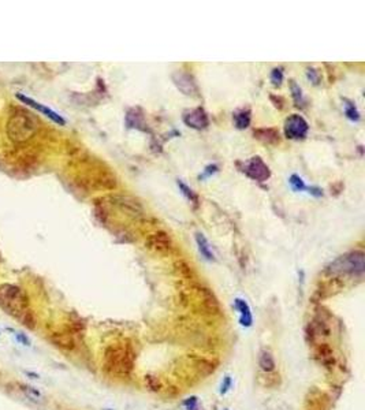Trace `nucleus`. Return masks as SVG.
Masks as SVG:
<instances>
[{
    "mask_svg": "<svg viewBox=\"0 0 365 410\" xmlns=\"http://www.w3.org/2000/svg\"><path fill=\"white\" fill-rule=\"evenodd\" d=\"M136 353L133 347L126 342L115 343L105 350L104 354V368L111 375L129 376L134 368Z\"/></svg>",
    "mask_w": 365,
    "mask_h": 410,
    "instance_id": "2",
    "label": "nucleus"
},
{
    "mask_svg": "<svg viewBox=\"0 0 365 410\" xmlns=\"http://www.w3.org/2000/svg\"><path fill=\"white\" fill-rule=\"evenodd\" d=\"M259 365L262 368L263 371L270 373V372L275 371V360L274 357L268 350H263L262 354H260V358H259Z\"/></svg>",
    "mask_w": 365,
    "mask_h": 410,
    "instance_id": "15",
    "label": "nucleus"
},
{
    "mask_svg": "<svg viewBox=\"0 0 365 410\" xmlns=\"http://www.w3.org/2000/svg\"><path fill=\"white\" fill-rule=\"evenodd\" d=\"M345 114L347 119H350L351 122H358L360 120V112H358L357 107L350 101H347V100H345Z\"/></svg>",
    "mask_w": 365,
    "mask_h": 410,
    "instance_id": "18",
    "label": "nucleus"
},
{
    "mask_svg": "<svg viewBox=\"0 0 365 410\" xmlns=\"http://www.w3.org/2000/svg\"><path fill=\"white\" fill-rule=\"evenodd\" d=\"M37 123L26 111H15L7 123V135L15 144L26 143L36 133Z\"/></svg>",
    "mask_w": 365,
    "mask_h": 410,
    "instance_id": "3",
    "label": "nucleus"
},
{
    "mask_svg": "<svg viewBox=\"0 0 365 410\" xmlns=\"http://www.w3.org/2000/svg\"><path fill=\"white\" fill-rule=\"evenodd\" d=\"M0 308L10 316L32 326V313L25 293L14 285L0 286Z\"/></svg>",
    "mask_w": 365,
    "mask_h": 410,
    "instance_id": "1",
    "label": "nucleus"
},
{
    "mask_svg": "<svg viewBox=\"0 0 365 410\" xmlns=\"http://www.w3.org/2000/svg\"><path fill=\"white\" fill-rule=\"evenodd\" d=\"M17 339H18V342H21V343H24V345H26V346H29L30 345V341L26 338L24 334H17Z\"/></svg>",
    "mask_w": 365,
    "mask_h": 410,
    "instance_id": "27",
    "label": "nucleus"
},
{
    "mask_svg": "<svg viewBox=\"0 0 365 410\" xmlns=\"http://www.w3.org/2000/svg\"><path fill=\"white\" fill-rule=\"evenodd\" d=\"M242 173L251 179H253V181H256V182H266L271 177L270 167L259 156H255L251 160H248L242 167Z\"/></svg>",
    "mask_w": 365,
    "mask_h": 410,
    "instance_id": "5",
    "label": "nucleus"
},
{
    "mask_svg": "<svg viewBox=\"0 0 365 410\" xmlns=\"http://www.w3.org/2000/svg\"><path fill=\"white\" fill-rule=\"evenodd\" d=\"M290 89H291V96H293V100L296 103L297 107H304V94H302L301 88L296 84V81H290Z\"/></svg>",
    "mask_w": 365,
    "mask_h": 410,
    "instance_id": "17",
    "label": "nucleus"
},
{
    "mask_svg": "<svg viewBox=\"0 0 365 410\" xmlns=\"http://www.w3.org/2000/svg\"><path fill=\"white\" fill-rule=\"evenodd\" d=\"M149 249L156 250L159 253H170L173 250V241L168 237L167 232L158 231L152 234L147 241Z\"/></svg>",
    "mask_w": 365,
    "mask_h": 410,
    "instance_id": "10",
    "label": "nucleus"
},
{
    "mask_svg": "<svg viewBox=\"0 0 365 410\" xmlns=\"http://www.w3.org/2000/svg\"><path fill=\"white\" fill-rule=\"evenodd\" d=\"M253 135L255 139L262 141V143L267 144V145H277L281 141V134L278 131L277 128L272 127H262V128H256L253 131Z\"/></svg>",
    "mask_w": 365,
    "mask_h": 410,
    "instance_id": "11",
    "label": "nucleus"
},
{
    "mask_svg": "<svg viewBox=\"0 0 365 410\" xmlns=\"http://www.w3.org/2000/svg\"><path fill=\"white\" fill-rule=\"evenodd\" d=\"M173 81L178 89L181 90L183 94L188 96H197L198 86L196 79L193 78L192 74L185 73V71H177L173 74Z\"/></svg>",
    "mask_w": 365,
    "mask_h": 410,
    "instance_id": "7",
    "label": "nucleus"
},
{
    "mask_svg": "<svg viewBox=\"0 0 365 410\" xmlns=\"http://www.w3.org/2000/svg\"><path fill=\"white\" fill-rule=\"evenodd\" d=\"M185 406H186V409L188 410H197L198 409L197 398H194V396L189 398V399L185 402Z\"/></svg>",
    "mask_w": 365,
    "mask_h": 410,
    "instance_id": "23",
    "label": "nucleus"
},
{
    "mask_svg": "<svg viewBox=\"0 0 365 410\" xmlns=\"http://www.w3.org/2000/svg\"><path fill=\"white\" fill-rule=\"evenodd\" d=\"M230 387H231V379H230L228 376H226V379H224V381L222 383V388H220V392H222V394H226Z\"/></svg>",
    "mask_w": 365,
    "mask_h": 410,
    "instance_id": "25",
    "label": "nucleus"
},
{
    "mask_svg": "<svg viewBox=\"0 0 365 410\" xmlns=\"http://www.w3.org/2000/svg\"><path fill=\"white\" fill-rule=\"evenodd\" d=\"M232 120H234V124L235 127L239 128V130H244V128L249 127L251 124V120H252V112L249 108H241L235 111L232 114Z\"/></svg>",
    "mask_w": 365,
    "mask_h": 410,
    "instance_id": "13",
    "label": "nucleus"
},
{
    "mask_svg": "<svg viewBox=\"0 0 365 410\" xmlns=\"http://www.w3.org/2000/svg\"><path fill=\"white\" fill-rule=\"evenodd\" d=\"M215 173H217V166H216V164H209V166H207V167H205L204 173L200 175V179L208 178V177H211V175H213Z\"/></svg>",
    "mask_w": 365,
    "mask_h": 410,
    "instance_id": "22",
    "label": "nucleus"
},
{
    "mask_svg": "<svg viewBox=\"0 0 365 410\" xmlns=\"http://www.w3.org/2000/svg\"><path fill=\"white\" fill-rule=\"evenodd\" d=\"M364 253L361 250L346 253L343 256L336 258L327 268V272L331 275H358L361 277L364 274Z\"/></svg>",
    "mask_w": 365,
    "mask_h": 410,
    "instance_id": "4",
    "label": "nucleus"
},
{
    "mask_svg": "<svg viewBox=\"0 0 365 410\" xmlns=\"http://www.w3.org/2000/svg\"><path fill=\"white\" fill-rule=\"evenodd\" d=\"M183 122L189 127L194 128V130H204L209 126V118L205 109L201 107L193 108L183 115Z\"/></svg>",
    "mask_w": 365,
    "mask_h": 410,
    "instance_id": "8",
    "label": "nucleus"
},
{
    "mask_svg": "<svg viewBox=\"0 0 365 410\" xmlns=\"http://www.w3.org/2000/svg\"><path fill=\"white\" fill-rule=\"evenodd\" d=\"M178 188H179V190L182 192V194L185 196V197L188 198L190 203H193L196 207L198 205V196L196 194V193L193 192L192 189L189 188L186 183L183 182V181H181V179H178Z\"/></svg>",
    "mask_w": 365,
    "mask_h": 410,
    "instance_id": "16",
    "label": "nucleus"
},
{
    "mask_svg": "<svg viewBox=\"0 0 365 410\" xmlns=\"http://www.w3.org/2000/svg\"><path fill=\"white\" fill-rule=\"evenodd\" d=\"M234 307L239 312V323L241 326L244 327H251L253 323V317H252V312H251V308L248 305L247 301H244L241 298H237L234 301Z\"/></svg>",
    "mask_w": 365,
    "mask_h": 410,
    "instance_id": "12",
    "label": "nucleus"
},
{
    "mask_svg": "<svg viewBox=\"0 0 365 410\" xmlns=\"http://www.w3.org/2000/svg\"><path fill=\"white\" fill-rule=\"evenodd\" d=\"M308 78L311 79L315 85L319 84V81H320V79H319V73H317L315 69H308Z\"/></svg>",
    "mask_w": 365,
    "mask_h": 410,
    "instance_id": "24",
    "label": "nucleus"
},
{
    "mask_svg": "<svg viewBox=\"0 0 365 410\" xmlns=\"http://www.w3.org/2000/svg\"><path fill=\"white\" fill-rule=\"evenodd\" d=\"M306 190H309V193L313 194L315 197H320V196H323V192H321V189L319 188H306Z\"/></svg>",
    "mask_w": 365,
    "mask_h": 410,
    "instance_id": "26",
    "label": "nucleus"
},
{
    "mask_svg": "<svg viewBox=\"0 0 365 410\" xmlns=\"http://www.w3.org/2000/svg\"><path fill=\"white\" fill-rule=\"evenodd\" d=\"M289 182H290V186L291 189L294 190V192H302V190H306V186L305 183H304V181H302L301 177H298L297 174H293L290 177V179H289Z\"/></svg>",
    "mask_w": 365,
    "mask_h": 410,
    "instance_id": "19",
    "label": "nucleus"
},
{
    "mask_svg": "<svg viewBox=\"0 0 365 410\" xmlns=\"http://www.w3.org/2000/svg\"><path fill=\"white\" fill-rule=\"evenodd\" d=\"M283 69L282 67H275V69L271 71V82L274 86H281L282 81H283Z\"/></svg>",
    "mask_w": 365,
    "mask_h": 410,
    "instance_id": "20",
    "label": "nucleus"
},
{
    "mask_svg": "<svg viewBox=\"0 0 365 410\" xmlns=\"http://www.w3.org/2000/svg\"><path fill=\"white\" fill-rule=\"evenodd\" d=\"M196 242H197L198 250H200V253H201L202 256L205 257L208 261H213V260H215V256H213L212 249L209 246L208 239L202 235L201 232L196 234Z\"/></svg>",
    "mask_w": 365,
    "mask_h": 410,
    "instance_id": "14",
    "label": "nucleus"
},
{
    "mask_svg": "<svg viewBox=\"0 0 365 410\" xmlns=\"http://www.w3.org/2000/svg\"><path fill=\"white\" fill-rule=\"evenodd\" d=\"M309 131V124L301 115L293 114L285 120V135L289 140H304Z\"/></svg>",
    "mask_w": 365,
    "mask_h": 410,
    "instance_id": "6",
    "label": "nucleus"
},
{
    "mask_svg": "<svg viewBox=\"0 0 365 410\" xmlns=\"http://www.w3.org/2000/svg\"><path fill=\"white\" fill-rule=\"evenodd\" d=\"M17 99L20 100V101H22L24 104H26V105L32 107V108L37 109V111L41 112V114H44L47 118H50L52 122H55V123L60 124V126H63V124L66 123V120H64V119L62 118L58 112H55L54 109L45 107L44 104H40L39 101H36V100L30 99V97L25 96V94H21V93H17Z\"/></svg>",
    "mask_w": 365,
    "mask_h": 410,
    "instance_id": "9",
    "label": "nucleus"
},
{
    "mask_svg": "<svg viewBox=\"0 0 365 410\" xmlns=\"http://www.w3.org/2000/svg\"><path fill=\"white\" fill-rule=\"evenodd\" d=\"M128 116H130V118H134V122H132V123H129V126H132V127H137V128H141V126H145V123H144L143 120V115H140L136 112V109H130L129 111ZM143 130V128H141Z\"/></svg>",
    "mask_w": 365,
    "mask_h": 410,
    "instance_id": "21",
    "label": "nucleus"
}]
</instances>
